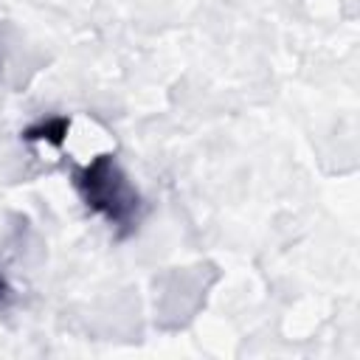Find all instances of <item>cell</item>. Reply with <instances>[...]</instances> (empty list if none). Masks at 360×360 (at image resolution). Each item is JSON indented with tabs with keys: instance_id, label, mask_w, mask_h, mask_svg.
Instances as JSON below:
<instances>
[{
	"instance_id": "3957f363",
	"label": "cell",
	"mask_w": 360,
	"mask_h": 360,
	"mask_svg": "<svg viewBox=\"0 0 360 360\" xmlns=\"http://www.w3.org/2000/svg\"><path fill=\"white\" fill-rule=\"evenodd\" d=\"M8 298V284H6V278L0 276V301H6Z\"/></svg>"
},
{
	"instance_id": "6da1fadb",
	"label": "cell",
	"mask_w": 360,
	"mask_h": 360,
	"mask_svg": "<svg viewBox=\"0 0 360 360\" xmlns=\"http://www.w3.org/2000/svg\"><path fill=\"white\" fill-rule=\"evenodd\" d=\"M76 188L87 208L101 214L112 225H129L138 214V191L129 186L127 174L112 155H98L76 172Z\"/></svg>"
},
{
	"instance_id": "7a4b0ae2",
	"label": "cell",
	"mask_w": 360,
	"mask_h": 360,
	"mask_svg": "<svg viewBox=\"0 0 360 360\" xmlns=\"http://www.w3.org/2000/svg\"><path fill=\"white\" fill-rule=\"evenodd\" d=\"M65 135H68V121H65V118L39 121L37 127H31V129L25 132L28 141H48V143H62Z\"/></svg>"
}]
</instances>
